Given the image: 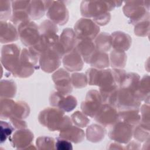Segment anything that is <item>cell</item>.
Listing matches in <instances>:
<instances>
[{"mask_svg":"<svg viewBox=\"0 0 150 150\" xmlns=\"http://www.w3.org/2000/svg\"><path fill=\"white\" fill-rule=\"evenodd\" d=\"M39 122L51 131H60L72 125L71 118L56 107H48L41 111L38 115Z\"/></svg>","mask_w":150,"mask_h":150,"instance_id":"cell-1","label":"cell"},{"mask_svg":"<svg viewBox=\"0 0 150 150\" xmlns=\"http://www.w3.org/2000/svg\"><path fill=\"white\" fill-rule=\"evenodd\" d=\"M122 3V1H83L80 5V12L83 16L94 19L121 6Z\"/></svg>","mask_w":150,"mask_h":150,"instance_id":"cell-2","label":"cell"},{"mask_svg":"<svg viewBox=\"0 0 150 150\" xmlns=\"http://www.w3.org/2000/svg\"><path fill=\"white\" fill-rule=\"evenodd\" d=\"M149 1H128L123 6L124 15L129 18V22L136 25L145 19H149Z\"/></svg>","mask_w":150,"mask_h":150,"instance_id":"cell-3","label":"cell"},{"mask_svg":"<svg viewBox=\"0 0 150 150\" xmlns=\"http://www.w3.org/2000/svg\"><path fill=\"white\" fill-rule=\"evenodd\" d=\"M21 51L14 43L4 45L1 48V62L4 68L15 76L20 63Z\"/></svg>","mask_w":150,"mask_h":150,"instance_id":"cell-4","label":"cell"},{"mask_svg":"<svg viewBox=\"0 0 150 150\" xmlns=\"http://www.w3.org/2000/svg\"><path fill=\"white\" fill-rule=\"evenodd\" d=\"M56 43L43 51L40 55L39 66L46 73L54 71L61 64V59L63 54Z\"/></svg>","mask_w":150,"mask_h":150,"instance_id":"cell-5","label":"cell"},{"mask_svg":"<svg viewBox=\"0 0 150 150\" xmlns=\"http://www.w3.org/2000/svg\"><path fill=\"white\" fill-rule=\"evenodd\" d=\"M39 57L40 55L32 49H23L21 53L19 66L15 77L26 78L30 76L37 69L36 64Z\"/></svg>","mask_w":150,"mask_h":150,"instance_id":"cell-6","label":"cell"},{"mask_svg":"<svg viewBox=\"0 0 150 150\" xmlns=\"http://www.w3.org/2000/svg\"><path fill=\"white\" fill-rule=\"evenodd\" d=\"M137 90L135 89L119 87L117 90L115 107L118 111L139 108L141 101L136 96Z\"/></svg>","mask_w":150,"mask_h":150,"instance_id":"cell-7","label":"cell"},{"mask_svg":"<svg viewBox=\"0 0 150 150\" xmlns=\"http://www.w3.org/2000/svg\"><path fill=\"white\" fill-rule=\"evenodd\" d=\"M87 83L91 86H97L100 88L116 84L112 70L90 68L86 72ZM117 85V84H116Z\"/></svg>","mask_w":150,"mask_h":150,"instance_id":"cell-8","label":"cell"},{"mask_svg":"<svg viewBox=\"0 0 150 150\" xmlns=\"http://www.w3.org/2000/svg\"><path fill=\"white\" fill-rule=\"evenodd\" d=\"M100 29L92 19L83 18L78 20L74 26V31L79 40H93L98 35Z\"/></svg>","mask_w":150,"mask_h":150,"instance_id":"cell-9","label":"cell"},{"mask_svg":"<svg viewBox=\"0 0 150 150\" xmlns=\"http://www.w3.org/2000/svg\"><path fill=\"white\" fill-rule=\"evenodd\" d=\"M19 38L22 43L28 47L35 46L39 40L40 33L39 26L35 22L29 21L18 26Z\"/></svg>","mask_w":150,"mask_h":150,"instance_id":"cell-10","label":"cell"},{"mask_svg":"<svg viewBox=\"0 0 150 150\" xmlns=\"http://www.w3.org/2000/svg\"><path fill=\"white\" fill-rule=\"evenodd\" d=\"M46 11L47 18L55 24L64 25L69 20V11L63 1H51Z\"/></svg>","mask_w":150,"mask_h":150,"instance_id":"cell-11","label":"cell"},{"mask_svg":"<svg viewBox=\"0 0 150 150\" xmlns=\"http://www.w3.org/2000/svg\"><path fill=\"white\" fill-rule=\"evenodd\" d=\"M134 126L123 121H118L109 131L110 138L117 142L127 144L133 135Z\"/></svg>","mask_w":150,"mask_h":150,"instance_id":"cell-12","label":"cell"},{"mask_svg":"<svg viewBox=\"0 0 150 150\" xmlns=\"http://www.w3.org/2000/svg\"><path fill=\"white\" fill-rule=\"evenodd\" d=\"M103 104L100 92L91 90L86 94L85 100L81 104V110L86 115L94 118Z\"/></svg>","mask_w":150,"mask_h":150,"instance_id":"cell-13","label":"cell"},{"mask_svg":"<svg viewBox=\"0 0 150 150\" xmlns=\"http://www.w3.org/2000/svg\"><path fill=\"white\" fill-rule=\"evenodd\" d=\"M94 118L98 123L104 127L112 126L119 121L117 108L107 103L102 104Z\"/></svg>","mask_w":150,"mask_h":150,"instance_id":"cell-14","label":"cell"},{"mask_svg":"<svg viewBox=\"0 0 150 150\" xmlns=\"http://www.w3.org/2000/svg\"><path fill=\"white\" fill-rule=\"evenodd\" d=\"M50 104L64 112H70L77 106V101L73 96L63 95L59 92L53 91L49 97Z\"/></svg>","mask_w":150,"mask_h":150,"instance_id":"cell-15","label":"cell"},{"mask_svg":"<svg viewBox=\"0 0 150 150\" xmlns=\"http://www.w3.org/2000/svg\"><path fill=\"white\" fill-rule=\"evenodd\" d=\"M30 1H12L11 6L12 13L11 21L17 27L25 22L30 21V16L28 12V5Z\"/></svg>","mask_w":150,"mask_h":150,"instance_id":"cell-16","label":"cell"},{"mask_svg":"<svg viewBox=\"0 0 150 150\" xmlns=\"http://www.w3.org/2000/svg\"><path fill=\"white\" fill-rule=\"evenodd\" d=\"M52 77L58 92L63 95H68L71 93L73 87L71 77L66 70L59 69L53 74Z\"/></svg>","mask_w":150,"mask_h":150,"instance_id":"cell-17","label":"cell"},{"mask_svg":"<svg viewBox=\"0 0 150 150\" xmlns=\"http://www.w3.org/2000/svg\"><path fill=\"white\" fill-rule=\"evenodd\" d=\"M34 138L33 134L30 129L22 128L15 131L10 141L13 147L17 149H28L31 145V142Z\"/></svg>","mask_w":150,"mask_h":150,"instance_id":"cell-18","label":"cell"},{"mask_svg":"<svg viewBox=\"0 0 150 150\" xmlns=\"http://www.w3.org/2000/svg\"><path fill=\"white\" fill-rule=\"evenodd\" d=\"M62 62L66 70L69 71H80L83 67V59L75 47L63 56Z\"/></svg>","mask_w":150,"mask_h":150,"instance_id":"cell-19","label":"cell"},{"mask_svg":"<svg viewBox=\"0 0 150 150\" xmlns=\"http://www.w3.org/2000/svg\"><path fill=\"white\" fill-rule=\"evenodd\" d=\"M111 47L113 49L125 52L131 45L132 39L130 36L121 31H116L110 35Z\"/></svg>","mask_w":150,"mask_h":150,"instance_id":"cell-20","label":"cell"},{"mask_svg":"<svg viewBox=\"0 0 150 150\" xmlns=\"http://www.w3.org/2000/svg\"><path fill=\"white\" fill-rule=\"evenodd\" d=\"M18 29L13 25L7 21L0 22V42L1 43H8L18 39Z\"/></svg>","mask_w":150,"mask_h":150,"instance_id":"cell-21","label":"cell"},{"mask_svg":"<svg viewBox=\"0 0 150 150\" xmlns=\"http://www.w3.org/2000/svg\"><path fill=\"white\" fill-rule=\"evenodd\" d=\"M77 42V38L74 30L69 28H66L62 31L59 40V43L65 54L75 47Z\"/></svg>","mask_w":150,"mask_h":150,"instance_id":"cell-22","label":"cell"},{"mask_svg":"<svg viewBox=\"0 0 150 150\" xmlns=\"http://www.w3.org/2000/svg\"><path fill=\"white\" fill-rule=\"evenodd\" d=\"M85 137V133L80 127L69 126L60 131L59 138L67 139L74 143L81 142Z\"/></svg>","mask_w":150,"mask_h":150,"instance_id":"cell-23","label":"cell"},{"mask_svg":"<svg viewBox=\"0 0 150 150\" xmlns=\"http://www.w3.org/2000/svg\"><path fill=\"white\" fill-rule=\"evenodd\" d=\"M51 1H30L28 8V12L30 19H39L47 11Z\"/></svg>","mask_w":150,"mask_h":150,"instance_id":"cell-24","label":"cell"},{"mask_svg":"<svg viewBox=\"0 0 150 150\" xmlns=\"http://www.w3.org/2000/svg\"><path fill=\"white\" fill-rule=\"evenodd\" d=\"M75 48L80 54L83 61L86 63H88L91 56L96 50L94 42L88 39H77Z\"/></svg>","mask_w":150,"mask_h":150,"instance_id":"cell-25","label":"cell"},{"mask_svg":"<svg viewBox=\"0 0 150 150\" xmlns=\"http://www.w3.org/2000/svg\"><path fill=\"white\" fill-rule=\"evenodd\" d=\"M119 121L125 122L132 126H135L141 121L139 108L128 109L118 111Z\"/></svg>","mask_w":150,"mask_h":150,"instance_id":"cell-26","label":"cell"},{"mask_svg":"<svg viewBox=\"0 0 150 150\" xmlns=\"http://www.w3.org/2000/svg\"><path fill=\"white\" fill-rule=\"evenodd\" d=\"M94 68L98 69H104L110 65L108 54L107 52H101L96 49L91 56L88 63Z\"/></svg>","mask_w":150,"mask_h":150,"instance_id":"cell-27","label":"cell"},{"mask_svg":"<svg viewBox=\"0 0 150 150\" xmlns=\"http://www.w3.org/2000/svg\"><path fill=\"white\" fill-rule=\"evenodd\" d=\"M105 134L106 129L104 127L98 124H92L87 128L86 136L88 141L92 142H98L104 138Z\"/></svg>","mask_w":150,"mask_h":150,"instance_id":"cell-28","label":"cell"},{"mask_svg":"<svg viewBox=\"0 0 150 150\" xmlns=\"http://www.w3.org/2000/svg\"><path fill=\"white\" fill-rule=\"evenodd\" d=\"M17 87L15 82L11 80H1L0 83V96L1 98H12L16 93Z\"/></svg>","mask_w":150,"mask_h":150,"instance_id":"cell-29","label":"cell"},{"mask_svg":"<svg viewBox=\"0 0 150 150\" xmlns=\"http://www.w3.org/2000/svg\"><path fill=\"white\" fill-rule=\"evenodd\" d=\"M137 98L141 101L149 102V77L148 75L144 76L139 80L138 88L136 92Z\"/></svg>","mask_w":150,"mask_h":150,"instance_id":"cell-30","label":"cell"},{"mask_svg":"<svg viewBox=\"0 0 150 150\" xmlns=\"http://www.w3.org/2000/svg\"><path fill=\"white\" fill-rule=\"evenodd\" d=\"M127 54L125 52L113 49L110 53V64L113 69H122L127 62Z\"/></svg>","mask_w":150,"mask_h":150,"instance_id":"cell-31","label":"cell"},{"mask_svg":"<svg viewBox=\"0 0 150 150\" xmlns=\"http://www.w3.org/2000/svg\"><path fill=\"white\" fill-rule=\"evenodd\" d=\"M94 43L97 50L107 52L111 47V36L106 32L100 33L94 39Z\"/></svg>","mask_w":150,"mask_h":150,"instance_id":"cell-32","label":"cell"},{"mask_svg":"<svg viewBox=\"0 0 150 150\" xmlns=\"http://www.w3.org/2000/svg\"><path fill=\"white\" fill-rule=\"evenodd\" d=\"M15 103L11 98H1L0 117L2 119H9L12 117Z\"/></svg>","mask_w":150,"mask_h":150,"instance_id":"cell-33","label":"cell"},{"mask_svg":"<svg viewBox=\"0 0 150 150\" xmlns=\"http://www.w3.org/2000/svg\"><path fill=\"white\" fill-rule=\"evenodd\" d=\"M29 112L30 108L28 104L23 101H18L15 103L12 115L11 118L13 117L23 120L29 115Z\"/></svg>","mask_w":150,"mask_h":150,"instance_id":"cell-34","label":"cell"},{"mask_svg":"<svg viewBox=\"0 0 150 150\" xmlns=\"http://www.w3.org/2000/svg\"><path fill=\"white\" fill-rule=\"evenodd\" d=\"M133 129V135L134 138L139 142H143L149 138V125L143 123L138 124Z\"/></svg>","mask_w":150,"mask_h":150,"instance_id":"cell-35","label":"cell"},{"mask_svg":"<svg viewBox=\"0 0 150 150\" xmlns=\"http://www.w3.org/2000/svg\"><path fill=\"white\" fill-rule=\"evenodd\" d=\"M71 120L76 126L80 128H84L90 123V119L82 112L77 111L71 115Z\"/></svg>","mask_w":150,"mask_h":150,"instance_id":"cell-36","label":"cell"},{"mask_svg":"<svg viewBox=\"0 0 150 150\" xmlns=\"http://www.w3.org/2000/svg\"><path fill=\"white\" fill-rule=\"evenodd\" d=\"M36 144L39 149H55L54 138L49 137H40L37 138Z\"/></svg>","mask_w":150,"mask_h":150,"instance_id":"cell-37","label":"cell"},{"mask_svg":"<svg viewBox=\"0 0 150 150\" xmlns=\"http://www.w3.org/2000/svg\"><path fill=\"white\" fill-rule=\"evenodd\" d=\"M71 80L72 86L77 88L85 87L88 84L86 74L81 73H73L71 76Z\"/></svg>","mask_w":150,"mask_h":150,"instance_id":"cell-38","label":"cell"},{"mask_svg":"<svg viewBox=\"0 0 150 150\" xmlns=\"http://www.w3.org/2000/svg\"><path fill=\"white\" fill-rule=\"evenodd\" d=\"M11 1H0V18L1 21H6L11 19Z\"/></svg>","mask_w":150,"mask_h":150,"instance_id":"cell-39","label":"cell"},{"mask_svg":"<svg viewBox=\"0 0 150 150\" xmlns=\"http://www.w3.org/2000/svg\"><path fill=\"white\" fill-rule=\"evenodd\" d=\"M149 19L141 21L135 25L134 33L138 36H146L149 34Z\"/></svg>","mask_w":150,"mask_h":150,"instance_id":"cell-40","label":"cell"},{"mask_svg":"<svg viewBox=\"0 0 150 150\" xmlns=\"http://www.w3.org/2000/svg\"><path fill=\"white\" fill-rule=\"evenodd\" d=\"M1 128V143L4 142L6 139L10 137L12 133L14 128L8 122L1 121H0Z\"/></svg>","mask_w":150,"mask_h":150,"instance_id":"cell-41","label":"cell"},{"mask_svg":"<svg viewBox=\"0 0 150 150\" xmlns=\"http://www.w3.org/2000/svg\"><path fill=\"white\" fill-rule=\"evenodd\" d=\"M55 148L58 150H70L73 149V146L70 141L59 138H57L55 142Z\"/></svg>","mask_w":150,"mask_h":150,"instance_id":"cell-42","label":"cell"},{"mask_svg":"<svg viewBox=\"0 0 150 150\" xmlns=\"http://www.w3.org/2000/svg\"><path fill=\"white\" fill-rule=\"evenodd\" d=\"M141 123L149 125V107L145 104L141 107Z\"/></svg>","mask_w":150,"mask_h":150,"instance_id":"cell-43","label":"cell"},{"mask_svg":"<svg viewBox=\"0 0 150 150\" xmlns=\"http://www.w3.org/2000/svg\"><path fill=\"white\" fill-rule=\"evenodd\" d=\"M112 72L114 78L115 82L119 87V86L121 82L122 81L123 78L124 77L126 72L124 70L122 69H112Z\"/></svg>","mask_w":150,"mask_h":150,"instance_id":"cell-44","label":"cell"},{"mask_svg":"<svg viewBox=\"0 0 150 150\" xmlns=\"http://www.w3.org/2000/svg\"><path fill=\"white\" fill-rule=\"evenodd\" d=\"M9 120L15 128L22 129L27 127V124L23 120H21V119L13 118V117L9 118Z\"/></svg>","mask_w":150,"mask_h":150,"instance_id":"cell-45","label":"cell"}]
</instances>
